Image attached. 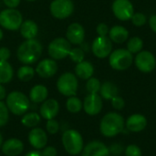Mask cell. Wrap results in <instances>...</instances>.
Returning a JSON list of instances; mask_svg holds the SVG:
<instances>
[{
    "instance_id": "obj_1",
    "label": "cell",
    "mask_w": 156,
    "mask_h": 156,
    "mask_svg": "<svg viewBox=\"0 0 156 156\" xmlns=\"http://www.w3.org/2000/svg\"><path fill=\"white\" fill-rule=\"evenodd\" d=\"M43 47L39 40L36 38L26 39L17 48L16 58L24 65H32L39 59Z\"/></svg>"
},
{
    "instance_id": "obj_2",
    "label": "cell",
    "mask_w": 156,
    "mask_h": 156,
    "mask_svg": "<svg viewBox=\"0 0 156 156\" xmlns=\"http://www.w3.org/2000/svg\"><path fill=\"white\" fill-rule=\"evenodd\" d=\"M125 129V120L118 112H108L101 120L100 132L107 138H112L120 134Z\"/></svg>"
},
{
    "instance_id": "obj_3",
    "label": "cell",
    "mask_w": 156,
    "mask_h": 156,
    "mask_svg": "<svg viewBox=\"0 0 156 156\" xmlns=\"http://www.w3.org/2000/svg\"><path fill=\"white\" fill-rule=\"evenodd\" d=\"M5 104L9 112L16 116H22L27 112L30 107V100L23 92L14 90L6 95Z\"/></svg>"
},
{
    "instance_id": "obj_4",
    "label": "cell",
    "mask_w": 156,
    "mask_h": 156,
    "mask_svg": "<svg viewBox=\"0 0 156 156\" xmlns=\"http://www.w3.org/2000/svg\"><path fill=\"white\" fill-rule=\"evenodd\" d=\"M61 142L65 151L70 155H78L81 154L84 148L82 135L74 129L66 130L62 134Z\"/></svg>"
},
{
    "instance_id": "obj_5",
    "label": "cell",
    "mask_w": 156,
    "mask_h": 156,
    "mask_svg": "<svg viewBox=\"0 0 156 156\" xmlns=\"http://www.w3.org/2000/svg\"><path fill=\"white\" fill-rule=\"evenodd\" d=\"M23 16L16 8H5L0 12V27L8 31L19 30Z\"/></svg>"
},
{
    "instance_id": "obj_6",
    "label": "cell",
    "mask_w": 156,
    "mask_h": 156,
    "mask_svg": "<svg viewBox=\"0 0 156 156\" xmlns=\"http://www.w3.org/2000/svg\"><path fill=\"white\" fill-rule=\"evenodd\" d=\"M57 89L60 94L65 97L76 96L79 82L77 76L72 72H64L57 80Z\"/></svg>"
},
{
    "instance_id": "obj_7",
    "label": "cell",
    "mask_w": 156,
    "mask_h": 156,
    "mask_svg": "<svg viewBox=\"0 0 156 156\" xmlns=\"http://www.w3.org/2000/svg\"><path fill=\"white\" fill-rule=\"evenodd\" d=\"M133 54L125 48H119L110 54V66L115 70H125L133 64Z\"/></svg>"
},
{
    "instance_id": "obj_8",
    "label": "cell",
    "mask_w": 156,
    "mask_h": 156,
    "mask_svg": "<svg viewBox=\"0 0 156 156\" xmlns=\"http://www.w3.org/2000/svg\"><path fill=\"white\" fill-rule=\"evenodd\" d=\"M71 50V44L64 37L54 38L48 47L49 57L55 60H61L67 58Z\"/></svg>"
},
{
    "instance_id": "obj_9",
    "label": "cell",
    "mask_w": 156,
    "mask_h": 156,
    "mask_svg": "<svg viewBox=\"0 0 156 156\" xmlns=\"http://www.w3.org/2000/svg\"><path fill=\"white\" fill-rule=\"evenodd\" d=\"M49 11L52 16L57 19H66L74 12L72 0H53L49 5Z\"/></svg>"
},
{
    "instance_id": "obj_10",
    "label": "cell",
    "mask_w": 156,
    "mask_h": 156,
    "mask_svg": "<svg viewBox=\"0 0 156 156\" xmlns=\"http://www.w3.org/2000/svg\"><path fill=\"white\" fill-rule=\"evenodd\" d=\"M91 50L95 57L99 58H105L110 56L112 51V43L107 36L97 37L91 45Z\"/></svg>"
},
{
    "instance_id": "obj_11",
    "label": "cell",
    "mask_w": 156,
    "mask_h": 156,
    "mask_svg": "<svg viewBox=\"0 0 156 156\" xmlns=\"http://www.w3.org/2000/svg\"><path fill=\"white\" fill-rule=\"evenodd\" d=\"M135 65L143 73H150L156 67V58L153 53L143 50L137 53L135 57Z\"/></svg>"
},
{
    "instance_id": "obj_12",
    "label": "cell",
    "mask_w": 156,
    "mask_h": 156,
    "mask_svg": "<svg viewBox=\"0 0 156 156\" xmlns=\"http://www.w3.org/2000/svg\"><path fill=\"white\" fill-rule=\"evenodd\" d=\"M112 12L119 20L127 21L133 16L134 9L130 0H114L112 3Z\"/></svg>"
},
{
    "instance_id": "obj_13",
    "label": "cell",
    "mask_w": 156,
    "mask_h": 156,
    "mask_svg": "<svg viewBox=\"0 0 156 156\" xmlns=\"http://www.w3.org/2000/svg\"><path fill=\"white\" fill-rule=\"evenodd\" d=\"M58 66L55 59L53 58H44L38 62L36 68L37 74L43 79H49L56 75L58 72Z\"/></svg>"
},
{
    "instance_id": "obj_14",
    "label": "cell",
    "mask_w": 156,
    "mask_h": 156,
    "mask_svg": "<svg viewBox=\"0 0 156 156\" xmlns=\"http://www.w3.org/2000/svg\"><path fill=\"white\" fill-rule=\"evenodd\" d=\"M102 98L99 94H89L83 101V110L90 116L98 115L102 110Z\"/></svg>"
},
{
    "instance_id": "obj_15",
    "label": "cell",
    "mask_w": 156,
    "mask_h": 156,
    "mask_svg": "<svg viewBox=\"0 0 156 156\" xmlns=\"http://www.w3.org/2000/svg\"><path fill=\"white\" fill-rule=\"evenodd\" d=\"M27 140L29 144L35 150H42L47 146L48 144V135L47 133L39 127H35L30 130L28 133Z\"/></svg>"
},
{
    "instance_id": "obj_16",
    "label": "cell",
    "mask_w": 156,
    "mask_h": 156,
    "mask_svg": "<svg viewBox=\"0 0 156 156\" xmlns=\"http://www.w3.org/2000/svg\"><path fill=\"white\" fill-rule=\"evenodd\" d=\"M109 147L101 141H91L88 143L82 152L81 156H110Z\"/></svg>"
},
{
    "instance_id": "obj_17",
    "label": "cell",
    "mask_w": 156,
    "mask_h": 156,
    "mask_svg": "<svg viewBox=\"0 0 156 156\" xmlns=\"http://www.w3.org/2000/svg\"><path fill=\"white\" fill-rule=\"evenodd\" d=\"M85 37L84 27L80 23H71L66 31L67 40L73 45H80L83 43Z\"/></svg>"
},
{
    "instance_id": "obj_18",
    "label": "cell",
    "mask_w": 156,
    "mask_h": 156,
    "mask_svg": "<svg viewBox=\"0 0 156 156\" xmlns=\"http://www.w3.org/2000/svg\"><path fill=\"white\" fill-rule=\"evenodd\" d=\"M147 119L141 113H133L125 120V129L131 133L143 132L147 126Z\"/></svg>"
},
{
    "instance_id": "obj_19",
    "label": "cell",
    "mask_w": 156,
    "mask_h": 156,
    "mask_svg": "<svg viewBox=\"0 0 156 156\" xmlns=\"http://www.w3.org/2000/svg\"><path fill=\"white\" fill-rule=\"evenodd\" d=\"M59 112V103L55 99H47L41 103L39 108V114L45 120L55 119Z\"/></svg>"
},
{
    "instance_id": "obj_20",
    "label": "cell",
    "mask_w": 156,
    "mask_h": 156,
    "mask_svg": "<svg viewBox=\"0 0 156 156\" xmlns=\"http://www.w3.org/2000/svg\"><path fill=\"white\" fill-rule=\"evenodd\" d=\"M0 149L5 156H18L24 150V144L17 138H10L3 142Z\"/></svg>"
},
{
    "instance_id": "obj_21",
    "label": "cell",
    "mask_w": 156,
    "mask_h": 156,
    "mask_svg": "<svg viewBox=\"0 0 156 156\" xmlns=\"http://www.w3.org/2000/svg\"><path fill=\"white\" fill-rule=\"evenodd\" d=\"M19 31H20L21 36L25 39L36 38V37L38 33V26L34 20L27 19L22 22Z\"/></svg>"
},
{
    "instance_id": "obj_22",
    "label": "cell",
    "mask_w": 156,
    "mask_h": 156,
    "mask_svg": "<svg viewBox=\"0 0 156 156\" xmlns=\"http://www.w3.org/2000/svg\"><path fill=\"white\" fill-rule=\"evenodd\" d=\"M48 90L46 86L42 84H37L33 86L29 91V100L34 103H42L48 99Z\"/></svg>"
},
{
    "instance_id": "obj_23",
    "label": "cell",
    "mask_w": 156,
    "mask_h": 156,
    "mask_svg": "<svg viewBox=\"0 0 156 156\" xmlns=\"http://www.w3.org/2000/svg\"><path fill=\"white\" fill-rule=\"evenodd\" d=\"M94 73V67L91 62L83 60L75 67V75L81 80H89Z\"/></svg>"
},
{
    "instance_id": "obj_24",
    "label": "cell",
    "mask_w": 156,
    "mask_h": 156,
    "mask_svg": "<svg viewBox=\"0 0 156 156\" xmlns=\"http://www.w3.org/2000/svg\"><path fill=\"white\" fill-rule=\"evenodd\" d=\"M109 36L112 41L121 44L128 39L129 31L122 26H114L109 30Z\"/></svg>"
},
{
    "instance_id": "obj_25",
    "label": "cell",
    "mask_w": 156,
    "mask_h": 156,
    "mask_svg": "<svg viewBox=\"0 0 156 156\" xmlns=\"http://www.w3.org/2000/svg\"><path fill=\"white\" fill-rule=\"evenodd\" d=\"M100 96L107 101H111L112 98L118 95L119 90L118 87L111 81H105L101 84L100 90Z\"/></svg>"
},
{
    "instance_id": "obj_26",
    "label": "cell",
    "mask_w": 156,
    "mask_h": 156,
    "mask_svg": "<svg viewBox=\"0 0 156 156\" xmlns=\"http://www.w3.org/2000/svg\"><path fill=\"white\" fill-rule=\"evenodd\" d=\"M14 77V69L8 61L0 60V83H9Z\"/></svg>"
},
{
    "instance_id": "obj_27",
    "label": "cell",
    "mask_w": 156,
    "mask_h": 156,
    "mask_svg": "<svg viewBox=\"0 0 156 156\" xmlns=\"http://www.w3.org/2000/svg\"><path fill=\"white\" fill-rule=\"evenodd\" d=\"M41 121V116L40 114L37 112H26L24 115H22L21 118V123L27 127V128H35L37 127Z\"/></svg>"
},
{
    "instance_id": "obj_28",
    "label": "cell",
    "mask_w": 156,
    "mask_h": 156,
    "mask_svg": "<svg viewBox=\"0 0 156 156\" xmlns=\"http://www.w3.org/2000/svg\"><path fill=\"white\" fill-rule=\"evenodd\" d=\"M35 73H36V70L30 65H24V66H21L17 69L16 76L20 81L28 82L29 80H31L34 78Z\"/></svg>"
},
{
    "instance_id": "obj_29",
    "label": "cell",
    "mask_w": 156,
    "mask_h": 156,
    "mask_svg": "<svg viewBox=\"0 0 156 156\" xmlns=\"http://www.w3.org/2000/svg\"><path fill=\"white\" fill-rule=\"evenodd\" d=\"M66 108L70 113H79L83 109V102L78 97L71 96L66 101Z\"/></svg>"
},
{
    "instance_id": "obj_30",
    "label": "cell",
    "mask_w": 156,
    "mask_h": 156,
    "mask_svg": "<svg viewBox=\"0 0 156 156\" xmlns=\"http://www.w3.org/2000/svg\"><path fill=\"white\" fill-rule=\"evenodd\" d=\"M144 47V41L139 37H133L130 38L127 42V49L132 54H137L142 51Z\"/></svg>"
},
{
    "instance_id": "obj_31",
    "label": "cell",
    "mask_w": 156,
    "mask_h": 156,
    "mask_svg": "<svg viewBox=\"0 0 156 156\" xmlns=\"http://www.w3.org/2000/svg\"><path fill=\"white\" fill-rule=\"evenodd\" d=\"M101 86V83L97 78L91 77L89 80H87L86 90L89 94H99Z\"/></svg>"
},
{
    "instance_id": "obj_32",
    "label": "cell",
    "mask_w": 156,
    "mask_h": 156,
    "mask_svg": "<svg viewBox=\"0 0 156 156\" xmlns=\"http://www.w3.org/2000/svg\"><path fill=\"white\" fill-rule=\"evenodd\" d=\"M69 58L71 59V61L75 62V63H80L81 61L84 60V58H85V53H84V50L80 48H71L69 54Z\"/></svg>"
},
{
    "instance_id": "obj_33",
    "label": "cell",
    "mask_w": 156,
    "mask_h": 156,
    "mask_svg": "<svg viewBox=\"0 0 156 156\" xmlns=\"http://www.w3.org/2000/svg\"><path fill=\"white\" fill-rule=\"evenodd\" d=\"M9 120V111L5 102L0 101V127H4L6 125Z\"/></svg>"
},
{
    "instance_id": "obj_34",
    "label": "cell",
    "mask_w": 156,
    "mask_h": 156,
    "mask_svg": "<svg viewBox=\"0 0 156 156\" xmlns=\"http://www.w3.org/2000/svg\"><path fill=\"white\" fill-rule=\"evenodd\" d=\"M46 129L47 132L49 134L55 135L58 133L59 129H60V125L58 123V122L55 119H51V120H48L47 123H46Z\"/></svg>"
},
{
    "instance_id": "obj_35",
    "label": "cell",
    "mask_w": 156,
    "mask_h": 156,
    "mask_svg": "<svg viewBox=\"0 0 156 156\" xmlns=\"http://www.w3.org/2000/svg\"><path fill=\"white\" fill-rule=\"evenodd\" d=\"M125 156H143L141 148L136 144H130L124 149Z\"/></svg>"
},
{
    "instance_id": "obj_36",
    "label": "cell",
    "mask_w": 156,
    "mask_h": 156,
    "mask_svg": "<svg viewBox=\"0 0 156 156\" xmlns=\"http://www.w3.org/2000/svg\"><path fill=\"white\" fill-rule=\"evenodd\" d=\"M131 19H132L133 24L134 26H136V27H142V26H144V25L146 23V21H147L145 15H144L143 13H140V12L134 13Z\"/></svg>"
},
{
    "instance_id": "obj_37",
    "label": "cell",
    "mask_w": 156,
    "mask_h": 156,
    "mask_svg": "<svg viewBox=\"0 0 156 156\" xmlns=\"http://www.w3.org/2000/svg\"><path fill=\"white\" fill-rule=\"evenodd\" d=\"M111 101H112V106L113 107V109H115V110H117V111L122 110V109L124 108V106H125V101H124V100H123L122 97H120L119 95H117V96H115L114 98H112V99L111 100Z\"/></svg>"
},
{
    "instance_id": "obj_38",
    "label": "cell",
    "mask_w": 156,
    "mask_h": 156,
    "mask_svg": "<svg viewBox=\"0 0 156 156\" xmlns=\"http://www.w3.org/2000/svg\"><path fill=\"white\" fill-rule=\"evenodd\" d=\"M109 27L106 24L104 23H101L97 26L96 27V32L99 36L101 37H104V36H107V34L109 33Z\"/></svg>"
},
{
    "instance_id": "obj_39",
    "label": "cell",
    "mask_w": 156,
    "mask_h": 156,
    "mask_svg": "<svg viewBox=\"0 0 156 156\" xmlns=\"http://www.w3.org/2000/svg\"><path fill=\"white\" fill-rule=\"evenodd\" d=\"M109 150H110V153L112 154L113 156H119V154H121L124 151L123 147L119 144H112L111 147H109Z\"/></svg>"
},
{
    "instance_id": "obj_40",
    "label": "cell",
    "mask_w": 156,
    "mask_h": 156,
    "mask_svg": "<svg viewBox=\"0 0 156 156\" xmlns=\"http://www.w3.org/2000/svg\"><path fill=\"white\" fill-rule=\"evenodd\" d=\"M41 154L43 156H57L58 151L54 146H46L42 149Z\"/></svg>"
},
{
    "instance_id": "obj_41",
    "label": "cell",
    "mask_w": 156,
    "mask_h": 156,
    "mask_svg": "<svg viewBox=\"0 0 156 156\" xmlns=\"http://www.w3.org/2000/svg\"><path fill=\"white\" fill-rule=\"evenodd\" d=\"M10 56H11V52H10L9 48H7L5 47L0 48V60L7 61L9 59Z\"/></svg>"
},
{
    "instance_id": "obj_42",
    "label": "cell",
    "mask_w": 156,
    "mask_h": 156,
    "mask_svg": "<svg viewBox=\"0 0 156 156\" xmlns=\"http://www.w3.org/2000/svg\"><path fill=\"white\" fill-rule=\"evenodd\" d=\"M3 2L7 8H16L19 5L21 0H3Z\"/></svg>"
},
{
    "instance_id": "obj_43",
    "label": "cell",
    "mask_w": 156,
    "mask_h": 156,
    "mask_svg": "<svg viewBox=\"0 0 156 156\" xmlns=\"http://www.w3.org/2000/svg\"><path fill=\"white\" fill-rule=\"evenodd\" d=\"M149 25L151 29L156 33V15H153L149 19Z\"/></svg>"
},
{
    "instance_id": "obj_44",
    "label": "cell",
    "mask_w": 156,
    "mask_h": 156,
    "mask_svg": "<svg viewBox=\"0 0 156 156\" xmlns=\"http://www.w3.org/2000/svg\"><path fill=\"white\" fill-rule=\"evenodd\" d=\"M6 98V90L3 86V84L0 83V101H3Z\"/></svg>"
},
{
    "instance_id": "obj_45",
    "label": "cell",
    "mask_w": 156,
    "mask_h": 156,
    "mask_svg": "<svg viewBox=\"0 0 156 156\" xmlns=\"http://www.w3.org/2000/svg\"><path fill=\"white\" fill-rule=\"evenodd\" d=\"M25 156H43L41 152L39 150H34V151H30L28 152Z\"/></svg>"
},
{
    "instance_id": "obj_46",
    "label": "cell",
    "mask_w": 156,
    "mask_h": 156,
    "mask_svg": "<svg viewBox=\"0 0 156 156\" xmlns=\"http://www.w3.org/2000/svg\"><path fill=\"white\" fill-rule=\"evenodd\" d=\"M3 136H2V134H1V133H0V148H1V146H2V144H3Z\"/></svg>"
},
{
    "instance_id": "obj_47",
    "label": "cell",
    "mask_w": 156,
    "mask_h": 156,
    "mask_svg": "<svg viewBox=\"0 0 156 156\" xmlns=\"http://www.w3.org/2000/svg\"><path fill=\"white\" fill-rule=\"evenodd\" d=\"M3 37H4V33H3V31H2V29L0 28V41L3 39Z\"/></svg>"
},
{
    "instance_id": "obj_48",
    "label": "cell",
    "mask_w": 156,
    "mask_h": 156,
    "mask_svg": "<svg viewBox=\"0 0 156 156\" xmlns=\"http://www.w3.org/2000/svg\"><path fill=\"white\" fill-rule=\"evenodd\" d=\"M26 1H27V2H34V1H36V0H26Z\"/></svg>"
},
{
    "instance_id": "obj_49",
    "label": "cell",
    "mask_w": 156,
    "mask_h": 156,
    "mask_svg": "<svg viewBox=\"0 0 156 156\" xmlns=\"http://www.w3.org/2000/svg\"><path fill=\"white\" fill-rule=\"evenodd\" d=\"M155 102H156V100H155Z\"/></svg>"
}]
</instances>
